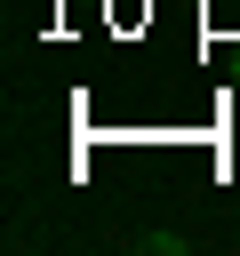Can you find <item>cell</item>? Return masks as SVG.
I'll return each mask as SVG.
<instances>
[]
</instances>
